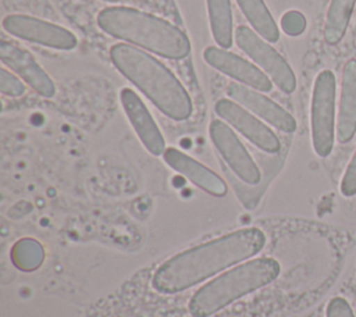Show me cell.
Returning <instances> with one entry per match:
<instances>
[{
    "label": "cell",
    "mask_w": 356,
    "mask_h": 317,
    "mask_svg": "<svg viewBox=\"0 0 356 317\" xmlns=\"http://www.w3.org/2000/svg\"><path fill=\"white\" fill-rule=\"evenodd\" d=\"M214 110L218 117L227 121L260 150L271 154L280 152L281 143L278 136L243 106H239L231 99H220L216 103Z\"/></svg>",
    "instance_id": "cell-9"
},
{
    "label": "cell",
    "mask_w": 356,
    "mask_h": 317,
    "mask_svg": "<svg viewBox=\"0 0 356 317\" xmlns=\"http://www.w3.org/2000/svg\"><path fill=\"white\" fill-rule=\"evenodd\" d=\"M0 90L7 96L18 97L25 93V86L19 78L3 67L0 70Z\"/></svg>",
    "instance_id": "cell-21"
},
{
    "label": "cell",
    "mask_w": 356,
    "mask_h": 317,
    "mask_svg": "<svg viewBox=\"0 0 356 317\" xmlns=\"http://www.w3.org/2000/svg\"><path fill=\"white\" fill-rule=\"evenodd\" d=\"M236 3L249 24L261 38L271 43L280 39L278 26L263 0H236Z\"/></svg>",
    "instance_id": "cell-17"
},
{
    "label": "cell",
    "mask_w": 356,
    "mask_h": 317,
    "mask_svg": "<svg viewBox=\"0 0 356 317\" xmlns=\"http://www.w3.org/2000/svg\"><path fill=\"white\" fill-rule=\"evenodd\" d=\"M356 133V58L345 63L341 81V99L337 136L341 143L349 142Z\"/></svg>",
    "instance_id": "cell-15"
},
{
    "label": "cell",
    "mask_w": 356,
    "mask_h": 317,
    "mask_svg": "<svg viewBox=\"0 0 356 317\" xmlns=\"http://www.w3.org/2000/svg\"><path fill=\"white\" fill-rule=\"evenodd\" d=\"M0 58L15 71L36 93L43 97H53L56 93V86L47 72L38 64L33 56L10 42L3 40L0 43Z\"/></svg>",
    "instance_id": "cell-12"
},
{
    "label": "cell",
    "mask_w": 356,
    "mask_h": 317,
    "mask_svg": "<svg viewBox=\"0 0 356 317\" xmlns=\"http://www.w3.org/2000/svg\"><path fill=\"white\" fill-rule=\"evenodd\" d=\"M266 245V234L248 227L192 246L163 261L152 278L160 293L184 292L256 256Z\"/></svg>",
    "instance_id": "cell-1"
},
{
    "label": "cell",
    "mask_w": 356,
    "mask_h": 317,
    "mask_svg": "<svg viewBox=\"0 0 356 317\" xmlns=\"http://www.w3.org/2000/svg\"><path fill=\"white\" fill-rule=\"evenodd\" d=\"M327 317H355L352 307L343 298H332L327 304Z\"/></svg>",
    "instance_id": "cell-23"
},
{
    "label": "cell",
    "mask_w": 356,
    "mask_h": 317,
    "mask_svg": "<svg viewBox=\"0 0 356 317\" xmlns=\"http://www.w3.org/2000/svg\"><path fill=\"white\" fill-rule=\"evenodd\" d=\"M106 1H118V0H106Z\"/></svg>",
    "instance_id": "cell-24"
},
{
    "label": "cell",
    "mask_w": 356,
    "mask_h": 317,
    "mask_svg": "<svg viewBox=\"0 0 356 317\" xmlns=\"http://www.w3.org/2000/svg\"><path fill=\"white\" fill-rule=\"evenodd\" d=\"M235 40L239 49L259 64L282 92L292 93L295 90L296 78L289 64L254 31L239 25L235 31Z\"/></svg>",
    "instance_id": "cell-6"
},
{
    "label": "cell",
    "mask_w": 356,
    "mask_h": 317,
    "mask_svg": "<svg viewBox=\"0 0 356 317\" xmlns=\"http://www.w3.org/2000/svg\"><path fill=\"white\" fill-rule=\"evenodd\" d=\"M97 25L117 39L167 58H184L191 51V42L179 28L136 8L107 7L99 13Z\"/></svg>",
    "instance_id": "cell-3"
},
{
    "label": "cell",
    "mask_w": 356,
    "mask_h": 317,
    "mask_svg": "<svg viewBox=\"0 0 356 317\" xmlns=\"http://www.w3.org/2000/svg\"><path fill=\"white\" fill-rule=\"evenodd\" d=\"M227 93L231 99H234V101L253 111L280 131L291 133L296 129L295 118L284 107H281L278 103L268 99L267 96L261 95L256 89L234 82L228 85Z\"/></svg>",
    "instance_id": "cell-11"
},
{
    "label": "cell",
    "mask_w": 356,
    "mask_h": 317,
    "mask_svg": "<svg viewBox=\"0 0 356 317\" xmlns=\"http://www.w3.org/2000/svg\"><path fill=\"white\" fill-rule=\"evenodd\" d=\"M356 0H331L324 24V40L337 44L346 33Z\"/></svg>",
    "instance_id": "cell-18"
},
{
    "label": "cell",
    "mask_w": 356,
    "mask_h": 317,
    "mask_svg": "<svg viewBox=\"0 0 356 317\" xmlns=\"http://www.w3.org/2000/svg\"><path fill=\"white\" fill-rule=\"evenodd\" d=\"M207 11L210 19V29L216 43L221 49L232 46L234 22L229 0H207Z\"/></svg>",
    "instance_id": "cell-16"
},
{
    "label": "cell",
    "mask_w": 356,
    "mask_h": 317,
    "mask_svg": "<svg viewBox=\"0 0 356 317\" xmlns=\"http://www.w3.org/2000/svg\"><path fill=\"white\" fill-rule=\"evenodd\" d=\"M115 68L131 81L163 114L185 121L192 115V100L178 78L157 58L125 43L110 49Z\"/></svg>",
    "instance_id": "cell-2"
},
{
    "label": "cell",
    "mask_w": 356,
    "mask_h": 317,
    "mask_svg": "<svg viewBox=\"0 0 356 317\" xmlns=\"http://www.w3.org/2000/svg\"><path fill=\"white\" fill-rule=\"evenodd\" d=\"M280 273V263L271 257L239 263L200 286L192 295L188 310L192 317L214 316L241 298L267 286Z\"/></svg>",
    "instance_id": "cell-4"
},
{
    "label": "cell",
    "mask_w": 356,
    "mask_h": 317,
    "mask_svg": "<svg viewBox=\"0 0 356 317\" xmlns=\"http://www.w3.org/2000/svg\"><path fill=\"white\" fill-rule=\"evenodd\" d=\"M120 99L122 108L143 146L153 156L163 154L165 150L164 138L142 99L129 88L121 90Z\"/></svg>",
    "instance_id": "cell-13"
},
{
    "label": "cell",
    "mask_w": 356,
    "mask_h": 317,
    "mask_svg": "<svg viewBox=\"0 0 356 317\" xmlns=\"http://www.w3.org/2000/svg\"><path fill=\"white\" fill-rule=\"evenodd\" d=\"M341 192L346 197H352L356 195V150L343 172L341 181Z\"/></svg>",
    "instance_id": "cell-22"
},
{
    "label": "cell",
    "mask_w": 356,
    "mask_h": 317,
    "mask_svg": "<svg viewBox=\"0 0 356 317\" xmlns=\"http://www.w3.org/2000/svg\"><path fill=\"white\" fill-rule=\"evenodd\" d=\"M203 58L217 71L256 90L270 92L273 88V83L267 74H264L252 63L246 61L235 53L227 51L225 49L209 46L203 51Z\"/></svg>",
    "instance_id": "cell-10"
},
{
    "label": "cell",
    "mask_w": 356,
    "mask_h": 317,
    "mask_svg": "<svg viewBox=\"0 0 356 317\" xmlns=\"http://www.w3.org/2000/svg\"><path fill=\"white\" fill-rule=\"evenodd\" d=\"M163 158L172 170L188 178L209 195L218 197L227 195L228 188L225 181L213 170L188 156L186 153L175 147H167L163 153Z\"/></svg>",
    "instance_id": "cell-14"
},
{
    "label": "cell",
    "mask_w": 356,
    "mask_h": 317,
    "mask_svg": "<svg viewBox=\"0 0 356 317\" xmlns=\"http://www.w3.org/2000/svg\"><path fill=\"white\" fill-rule=\"evenodd\" d=\"M281 28L288 36H299L306 29V18L300 11L289 10L281 17Z\"/></svg>",
    "instance_id": "cell-20"
},
{
    "label": "cell",
    "mask_w": 356,
    "mask_h": 317,
    "mask_svg": "<svg viewBox=\"0 0 356 317\" xmlns=\"http://www.w3.org/2000/svg\"><path fill=\"white\" fill-rule=\"evenodd\" d=\"M3 28L15 38L53 49L71 50L78 43L76 36L68 29L29 15H7Z\"/></svg>",
    "instance_id": "cell-8"
},
{
    "label": "cell",
    "mask_w": 356,
    "mask_h": 317,
    "mask_svg": "<svg viewBox=\"0 0 356 317\" xmlns=\"http://www.w3.org/2000/svg\"><path fill=\"white\" fill-rule=\"evenodd\" d=\"M209 135L227 165L242 182L248 185L260 182V168L229 125L221 120H213L209 125Z\"/></svg>",
    "instance_id": "cell-7"
},
{
    "label": "cell",
    "mask_w": 356,
    "mask_h": 317,
    "mask_svg": "<svg viewBox=\"0 0 356 317\" xmlns=\"http://www.w3.org/2000/svg\"><path fill=\"white\" fill-rule=\"evenodd\" d=\"M335 93V75L330 70H323L316 76L310 106L312 143L320 157H327L334 147Z\"/></svg>",
    "instance_id": "cell-5"
},
{
    "label": "cell",
    "mask_w": 356,
    "mask_h": 317,
    "mask_svg": "<svg viewBox=\"0 0 356 317\" xmlns=\"http://www.w3.org/2000/svg\"><path fill=\"white\" fill-rule=\"evenodd\" d=\"M11 259L19 270L32 271L42 264L44 259V252L38 241L32 238H24L13 246Z\"/></svg>",
    "instance_id": "cell-19"
}]
</instances>
